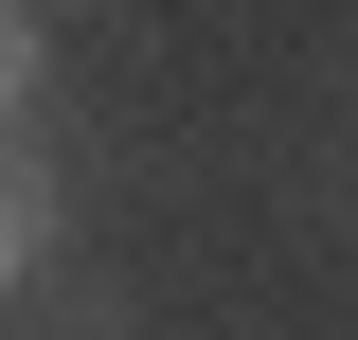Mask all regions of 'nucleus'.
<instances>
[{
  "label": "nucleus",
  "instance_id": "obj_1",
  "mask_svg": "<svg viewBox=\"0 0 358 340\" xmlns=\"http://www.w3.org/2000/svg\"><path fill=\"white\" fill-rule=\"evenodd\" d=\"M36 251H54V179L18 162V143H0V287H18V269H36Z\"/></svg>",
  "mask_w": 358,
  "mask_h": 340
},
{
  "label": "nucleus",
  "instance_id": "obj_2",
  "mask_svg": "<svg viewBox=\"0 0 358 340\" xmlns=\"http://www.w3.org/2000/svg\"><path fill=\"white\" fill-rule=\"evenodd\" d=\"M36 108V36H18V0H0V126Z\"/></svg>",
  "mask_w": 358,
  "mask_h": 340
}]
</instances>
